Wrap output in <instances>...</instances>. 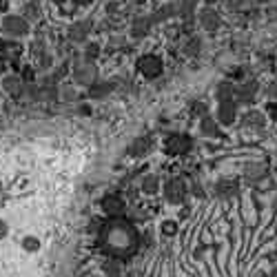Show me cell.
Listing matches in <instances>:
<instances>
[{"mask_svg":"<svg viewBox=\"0 0 277 277\" xmlns=\"http://www.w3.org/2000/svg\"><path fill=\"white\" fill-rule=\"evenodd\" d=\"M162 193L169 204H182L186 200V193H189V186L182 178H169L162 186Z\"/></svg>","mask_w":277,"mask_h":277,"instance_id":"obj_1","label":"cell"},{"mask_svg":"<svg viewBox=\"0 0 277 277\" xmlns=\"http://www.w3.org/2000/svg\"><path fill=\"white\" fill-rule=\"evenodd\" d=\"M202 47H204V40L200 36H191L189 40L184 42V56L189 58H195V56L202 54Z\"/></svg>","mask_w":277,"mask_h":277,"instance_id":"obj_22","label":"cell"},{"mask_svg":"<svg viewBox=\"0 0 277 277\" xmlns=\"http://www.w3.org/2000/svg\"><path fill=\"white\" fill-rule=\"evenodd\" d=\"M73 78H75V82L82 84V87H93V84L98 82V67H95L93 62H82V65L75 67Z\"/></svg>","mask_w":277,"mask_h":277,"instance_id":"obj_8","label":"cell"},{"mask_svg":"<svg viewBox=\"0 0 277 277\" xmlns=\"http://www.w3.org/2000/svg\"><path fill=\"white\" fill-rule=\"evenodd\" d=\"M235 2L240 4V7H244V4H246V2H251V0H235Z\"/></svg>","mask_w":277,"mask_h":277,"instance_id":"obj_32","label":"cell"},{"mask_svg":"<svg viewBox=\"0 0 277 277\" xmlns=\"http://www.w3.org/2000/svg\"><path fill=\"white\" fill-rule=\"evenodd\" d=\"M264 93H266V98L269 100H277V80H273V82H269L266 84V89H264Z\"/></svg>","mask_w":277,"mask_h":277,"instance_id":"obj_25","label":"cell"},{"mask_svg":"<svg viewBox=\"0 0 277 277\" xmlns=\"http://www.w3.org/2000/svg\"><path fill=\"white\" fill-rule=\"evenodd\" d=\"M191 144H193V140H191L189 136H184V133H173V136L164 142V151L171 155H180V153L191 151Z\"/></svg>","mask_w":277,"mask_h":277,"instance_id":"obj_10","label":"cell"},{"mask_svg":"<svg viewBox=\"0 0 277 277\" xmlns=\"http://www.w3.org/2000/svg\"><path fill=\"white\" fill-rule=\"evenodd\" d=\"M175 231H178V224H175V222H164V224H162V233H164L166 237L175 235Z\"/></svg>","mask_w":277,"mask_h":277,"instance_id":"obj_26","label":"cell"},{"mask_svg":"<svg viewBox=\"0 0 277 277\" xmlns=\"http://www.w3.org/2000/svg\"><path fill=\"white\" fill-rule=\"evenodd\" d=\"M104 9H107V13H109V16H113V13H118V11H120V2H118V0H109V2H107V7H104Z\"/></svg>","mask_w":277,"mask_h":277,"instance_id":"obj_28","label":"cell"},{"mask_svg":"<svg viewBox=\"0 0 277 277\" xmlns=\"http://www.w3.org/2000/svg\"><path fill=\"white\" fill-rule=\"evenodd\" d=\"M266 118H273V120H277V102H273V100H271L269 104H266Z\"/></svg>","mask_w":277,"mask_h":277,"instance_id":"obj_27","label":"cell"},{"mask_svg":"<svg viewBox=\"0 0 277 277\" xmlns=\"http://www.w3.org/2000/svg\"><path fill=\"white\" fill-rule=\"evenodd\" d=\"M84 58H87V62H93L95 58H100V42H87V47H84Z\"/></svg>","mask_w":277,"mask_h":277,"instance_id":"obj_24","label":"cell"},{"mask_svg":"<svg viewBox=\"0 0 277 277\" xmlns=\"http://www.w3.org/2000/svg\"><path fill=\"white\" fill-rule=\"evenodd\" d=\"M260 277H269V275H260Z\"/></svg>","mask_w":277,"mask_h":277,"instance_id":"obj_34","label":"cell"},{"mask_svg":"<svg viewBox=\"0 0 277 277\" xmlns=\"http://www.w3.org/2000/svg\"><path fill=\"white\" fill-rule=\"evenodd\" d=\"M275 255H277V244H275Z\"/></svg>","mask_w":277,"mask_h":277,"instance_id":"obj_33","label":"cell"},{"mask_svg":"<svg viewBox=\"0 0 277 277\" xmlns=\"http://www.w3.org/2000/svg\"><path fill=\"white\" fill-rule=\"evenodd\" d=\"M266 175H269V166L264 162H246L242 169V180L248 186H257L260 182H264Z\"/></svg>","mask_w":277,"mask_h":277,"instance_id":"obj_4","label":"cell"},{"mask_svg":"<svg viewBox=\"0 0 277 277\" xmlns=\"http://www.w3.org/2000/svg\"><path fill=\"white\" fill-rule=\"evenodd\" d=\"M215 98H217V104L219 102H228V100H235V84L228 82V80H222V82H217Z\"/></svg>","mask_w":277,"mask_h":277,"instance_id":"obj_18","label":"cell"},{"mask_svg":"<svg viewBox=\"0 0 277 277\" xmlns=\"http://www.w3.org/2000/svg\"><path fill=\"white\" fill-rule=\"evenodd\" d=\"M9 235H11V224H9L7 217H0V277H9L7 260H4V251H2V244L9 240Z\"/></svg>","mask_w":277,"mask_h":277,"instance_id":"obj_15","label":"cell"},{"mask_svg":"<svg viewBox=\"0 0 277 277\" xmlns=\"http://www.w3.org/2000/svg\"><path fill=\"white\" fill-rule=\"evenodd\" d=\"M200 133H202L204 138H222L219 124H217L215 118H211V116L200 118Z\"/></svg>","mask_w":277,"mask_h":277,"instance_id":"obj_16","label":"cell"},{"mask_svg":"<svg viewBox=\"0 0 277 277\" xmlns=\"http://www.w3.org/2000/svg\"><path fill=\"white\" fill-rule=\"evenodd\" d=\"M151 29H153V22H151L149 16H136L131 20V25H129V38L140 42V40H144V38H149Z\"/></svg>","mask_w":277,"mask_h":277,"instance_id":"obj_7","label":"cell"},{"mask_svg":"<svg viewBox=\"0 0 277 277\" xmlns=\"http://www.w3.org/2000/svg\"><path fill=\"white\" fill-rule=\"evenodd\" d=\"M138 71L144 75L146 80H153V78H160L162 71H164V62H162L160 56L155 54H146L138 60Z\"/></svg>","mask_w":277,"mask_h":277,"instance_id":"obj_2","label":"cell"},{"mask_svg":"<svg viewBox=\"0 0 277 277\" xmlns=\"http://www.w3.org/2000/svg\"><path fill=\"white\" fill-rule=\"evenodd\" d=\"M116 87H118V84H116V82H111V80H104V82H95L93 87H91V98H93V100H102V98H107L109 93L116 91Z\"/></svg>","mask_w":277,"mask_h":277,"instance_id":"obj_20","label":"cell"},{"mask_svg":"<svg viewBox=\"0 0 277 277\" xmlns=\"http://www.w3.org/2000/svg\"><path fill=\"white\" fill-rule=\"evenodd\" d=\"M200 2H202V0H180L178 2V18H182V20H191V18L195 16V11H198Z\"/></svg>","mask_w":277,"mask_h":277,"instance_id":"obj_19","label":"cell"},{"mask_svg":"<svg viewBox=\"0 0 277 277\" xmlns=\"http://www.w3.org/2000/svg\"><path fill=\"white\" fill-rule=\"evenodd\" d=\"M202 2H204V4H207V7H213V4H217V2H219V0H202Z\"/></svg>","mask_w":277,"mask_h":277,"instance_id":"obj_30","label":"cell"},{"mask_svg":"<svg viewBox=\"0 0 277 277\" xmlns=\"http://www.w3.org/2000/svg\"><path fill=\"white\" fill-rule=\"evenodd\" d=\"M160 189H162V180L157 173H146L144 178L140 180V191L144 195H155Z\"/></svg>","mask_w":277,"mask_h":277,"instance_id":"obj_17","label":"cell"},{"mask_svg":"<svg viewBox=\"0 0 277 277\" xmlns=\"http://www.w3.org/2000/svg\"><path fill=\"white\" fill-rule=\"evenodd\" d=\"M240 182L237 180H219L215 184V195L222 200H235L240 195Z\"/></svg>","mask_w":277,"mask_h":277,"instance_id":"obj_14","label":"cell"},{"mask_svg":"<svg viewBox=\"0 0 277 277\" xmlns=\"http://www.w3.org/2000/svg\"><path fill=\"white\" fill-rule=\"evenodd\" d=\"M104 273H107V277H122V266L118 264V260H107L104 262Z\"/></svg>","mask_w":277,"mask_h":277,"instance_id":"obj_23","label":"cell"},{"mask_svg":"<svg viewBox=\"0 0 277 277\" xmlns=\"http://www.w3.org/2000/svg\"><path fill=\"white\" fill-rule=\"evenodd\" d=\"M269 277H277V266H273V269H271V273H269Z\"/></svg>","mask_w":277,"mask_h":277,"instance_id":"obj_31","label":"cell"},{"mask_svg":"<svg viewBox=\"0 0 277 277\" xmlns=\"http://www.w3.org/2000/svg\"><path fill=\"white\" fill-rule=\"evenodd\" d=\"M275 155H277V146H275Z\"/></svg>","mask_w":277,"mask_h":277,"instance_id":"obj_35","label":"cell"},{"mask_svg":"<svg viewBox=\"0 0 277 277\" xmlns=\"http://www.w3.org/2000/svg\"><path fill=\"white\" fill-rule=\"evenodd\" d=\"M260 93V82L255 78H248V80H242L240 84L235 87V102L237 104H251L253 100L257 98Z\"/></svg>","mask_w":277,"mask_h":277,"instance_id":"obj_6","label":"cell"},{"mask_svg":"<svg viewBox=\"0 0 277 277\" xmlns=\"http://www.w3.org/2000/svg\"><path fill=\"white\" fill-rule=\"evenodd\" d=\"M195 16H198V25L202 27L204 31H208V33L217 31L219 27H222V16H219V11L215 7H207V4H204Z\"/></svg>","mask_w":277,"mask_h":277,"instance_id":"obj_5","label":"cell"},{"mask_svg":"<svg viewBox=\"0 0 277 277\" xmlns=\"http://www.w3.org/2000/svg\"><path fill=\"white\" fill-rule=\"evenodd\" d=\"M178 16V2H166V4H160L157 9H153V13H149V18H151V22H153V27L155 25H162V22H169L171 18H175Z\"/></svg>","mask_w":277,"mask_h":277,"instance_id":"obj_12","label":"cell"},{"mask_svg":"<svg viewBox=\"0 0 277 277\" xmlns=\"http://www.w3.org/2000/svg\"><path fill=\"white\" fill-rule=\"evenodd\" d=\"M215 120L219 127H231L240 120V104L235 100H228V102H219L217 111H215Z\"/></svg>","mask_w":277,"mask_h":277,"instance_id":"obj_3","label":"cell"},{"mask_svg":"<svg viewBox=\"0 0 277 277\" xmlns=\"http://www.w3.org/2000/svg\"><path fill=\"white\" fill-rule=\"evenodd\" d=\"M266 122H269V118H266V113L260 111V109H248V111H244L240 118V124L244 129H264Z\"/></svg>","mask_w":277,"mask_h":277,"instance_id":"obj_11","label":"cell"},{"mask_svg":"<svg viewBox=\"0 0 277 277\" xmlns=\"http://www.w3.org/2000/svg\"><path fill=\"white\" fill-rule=\"evenodd\" d=\"M153 146H155V142H153V138H151V136H138L136 140L129 144L127 153L131 157H136V160H140V157L149 155L151 151H153Z\"/></svg>","mask_w":277,"mask_h":277,"instance_id":"obj_9","label":"cell"},{"mask_svg":"<svg viewBox=\"0 0 277 277\" xmlns=\"http://www.w3.org/2000/svg\"><path fill=\"white\" fill-rule=\"evenodd\" d=\"M275 175H277V166H275Z\"/></svg>","mask_w":277,"mask_h":277,"instance_id":"obj_36","label":"cell"},{"mask_svg":"<svg viewBox=\"0 0 277 277\" xmlns=\"http://www.w3.org/2000/svg\"><path fill=\"white\" fill-rule=\"evenodd\" d=\"M124 208H127V202L122 200V195L111 193V195H107V198L102 200V211L107 213V215H111V217L122 215Z\"/></svg>","mask_w":277,"mask_h":277,"instance_id":"obj_13","label":"cell"},{"mask_svg":"<svg viewBox=\"0 0 277 277\" xmlns=\"http://www.w3.org/2000/svg\"><path fill=\"white\" fill-rule=\"evenodd\" d=\"M191 193L195 195V198H204V191H202V186H200V182H191Z\"/></svg>","mask_w":277,"mask_h":277,"instance_id":"obj_29","label":"cell"},{"mask_svg":"<svg viewBox=\"0 0 277 277\" xmlns=\"http://www.w3.org/2000/svg\"><path fill=\"white\" fill-rule=\"evenodd\" d=\"M89 33H91V22L84 20V22H78V25L71 27L69 38H71V40H75V42H82V40H87Z\"/></svg>","mask_w":277,"mask_h":277,"instance_id":"obj_21","label":"cell"}]
</instances>
